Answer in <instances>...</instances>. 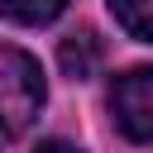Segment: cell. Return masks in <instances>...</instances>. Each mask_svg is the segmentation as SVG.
<instances>
[{
	"mask_svg": "<svg viewBox=\"0 0 153 153\" xmlns=\"http://www.w3.org/2000/svg\"><path fill=\"white\" fill-rule=\"evenodd\" d=\"M43 96H48V86H43L38 62H33L24 48H14V43L0 38V148L14 143V139L38 120Z\"/></svg>",
	"mask_w": 153,
	"mask_h": 153,
	"instance_id": "obj_1",
	"label": "cell"
},
{
	"mask_svg": "<svg viewBox=\"0 0 153 153\" xmlns=\"http://www.w3.org/2000/svg\"><path fill=\"white\" fill-rule=\"evenodd\" d=\"M110 115H115V124L129 139L153 143V67H134V72L115 76V86H110Z\"/></svg>",
	"mask_w": 153,
	"mask_h": 153,
	"instance_id": "obj_2",
	"label": "cell"
},
{
	"mask_svg": "<svg viewBox=\"0 0 153 153\" xmlns=\"http://www.w3.org/2000/svg\"><path fill=\"white\" fill-rule=\"evenodd\" d=\"M57 62H62V72H67L72 81H86V76H96V72H100V38H96L91 29L72 33V38L57 48Z\"/></svg>",
	"mask_w": 153,
	"mask_h": 153,
	"instance_id": "obj_3",
	"label": "cell"
},
{
	"mask_svg": "<svg viewBox=\"0 0 153 153\" xmlns=\"http://www.w3.org/2000/svg\"><path fill=\"white\" fill-rule=\"evenodd\" d=\"M110 14L139 43H153V0H110Z\"/></svg>",
	"mask_w": 153,
	"mask_h": 153,
	"instance_id": "obj_4",
	"label": "cell"
},
{
	"mask_svg": "<svg viewBox=\"0 0 153 153\" xmlns=\"http://www.w3.org/2000/svg\"><path fill=\"white\" fill-rule=\"evenodd\" d=\"M0 10L14 19V24H48V19H57L62 10H67V0H0Z\"/></svg>",
	"mask_w": 153,
	"mask_h": 153,
	"instance_id": "obj_5",
	"label": "cell"
},
{
	"mask_svg": "<svg viewBox=\"0 0 153 153\" xmlns=\"http://www.w3.org/2000/svg\"><path fill=\"white\" fill-rule=\"evenodd\" d=\"M38 153H81L76 143H62V139H53V143H38Z\"/></svg>",
	"mask_w": 153,
	"mask_h": 153,
	"instance_id": "obj_6",
	"label": "cell"
}]
</instances>
